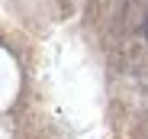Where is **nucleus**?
I'll use <instances>...</instances> for the list:
<instances>
[{"label":"nucleus","instance_id":"nucleus-1","mask_svg":"<svg viewBox=\"0 0 148 139\" xmlns=\"http://www.w3.org/2000/svg\"><path fill=\"white\" fill-rule=\"evenodd\" d=\"M145 33H148V26H145Z\"/></svg>","mask_w":148,"mask_h":139}]
</instances>
